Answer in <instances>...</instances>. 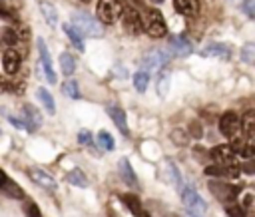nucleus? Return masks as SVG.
Returning a JSON list of instances; mask_svg holds the SVG:
<instances>
[{"mask_svg":"<svg viewBox=\"0 0 255 217\" xmlns=\"http://www.w3.org/2000/svg\"><path fill=\"white\" fill-rule=\"evenodd\" d=\"M241 58H243L245 64H253V60H255V46L253 44H245L243 50H241Z\"/></svg>","mask_w":255,"mask_h":217,"instance_id":"obj_38","label":"nucleus"},{"mask_svg":"<svg viewBox=\"0 0 255 217\" xmlns=\"http://www.w3.org/2000/svg\"><path fill=\"white\" fill-rule=\"evenodd\" d=\"M169 139H171L175 145L183 147V145H187V141H189V135H187V131H185V129H181V127H175V129H171V131H169Z\"/></svg>","mask_w":255,"mask_h":217,"instance_id":"obj_30","label":"nucleus"},{"mask_svg":"<svg viewBox=\"0 0 255 217\" xmlns=\"http://www.w3.org/2000/svg\"><path fill=\"white\" fill-rule=\"evenodd\" d=\"M167 169H169V173H171V179H173L175 187H177V189H181V185H183V179H181V173H179L177 165H175V163H171V161H167Z\"/></svg>","mask_w":255,"mask_h":217,"instance_id":"obj_37","label":"nucleus"},{"mask_svg":"<svg viewBox=\"0 0 255 217\" xmlns=\"http://www.w3.org/2000/svg\"><path fill=\"white\" fill-rule=\"evenodd\" d=\"M108 115L112 117V121L118 125V129H120L124 135L129 133V129H128V121H126V111H124L120 106H108Z\"/></svg>","mask_w":255,"mask_h":217,"instance_id":"obj_15","label":"nucleus"},{"mask_svg":"<svg viewBox=\"0 0 255 217\" xmlns=\"http://www.w3.org/2000/svg\"><path fill=\"white\" fill-rule=\"evenodd\" d=\"M62 94L68 96V98H72V100H78V98H80V90H78L76 80H66V82L62 84Z\"/></svg>","mask_w":255,"mask_h":217,"instance_id":"obj_31","label":"nucleus"},{"mask_svg":"<svg viewBox=\"0 0 255 217\" xmlns=\"http://www.w3.org/2000/svg\"><path fill=\"white\" fill-rule=\"evenodd\" d=\"M209 189L221 203H233L239 195V187L223 183V181H209Z\"/></svg>","mask_w":255,"mask_h":217,"instance_id":"obj_7","label":"nucleus"},{"mask_svg":"<svg viewBox=\"0 0 255 217\" xmlns=\"http://www.w3.org/2000/svg\"><path fill=\"white\" fill-rule=\"evenodd\" d=\"M20 119H22L26 131H36L42 125V115H40V111L32 104H24L22 106V117Z\"/></svg>","mask_w":255,"mask_h":217,"instance_id":"obj_9","label":"nucleus"},{"mask_svg":"<svg viewBox=\"0 0 255 217\" xmlns=\"http://www.w3.org/2000/svg\"><path fill=\"white\" fill-rule=\"evenodd\" d=\"M251 203H253V195H251V193H247V195L243 197L241 207H243V209H249V207H251Z\"/></svg>","mask_w":255,"mask_h":217,"instance_id":"obj_45","label":"nucleus"},{"mask_svg":"<svg viewBox=\"0 0 255 217\" xmlns=\"http://www.w3.org/2000/svg\"><path fill=\"white\" fill-rule=\"evenodd\" d=\"M201 56H215V58L227 60L231 58V48L227 44H209L207 48L201 50Z\"/></svg>","mask_w":255,"mask_h":217,"instance_id":"obj_18","label":"nucleus"},{"mask_svg":"<svg viewBox=\"0 0 255 217\" xmlns=\"http://www.w3.org/2000/svg\"><path fill=\"white\" fill-rule=\"evenodd\" d=\"M66 181L76 185V187H88V177L82 169H72L68 175H66Z\"/></svg>","mask_w":255,"mask_h":217,"instance_id":"obj_27","label":"nucleus"},{"mask_svg":"<svg viewBox=\"0 0 255 217\" xmlns=\"http://www.w3.org/2000/svg\"><path fill=\"white\" fill-rule=\"evenodd\" d=\"M2 40H4L8 46H16L18 40H20L16 28H4V32H2Z\"/></svg>","mask_w":255,"mask_h":217,"instance_id":"obj_33","label":"nucleus"},{"mask_svg":"<svg viewBox=\"0 0 255 217\" xmlns=\"http://www.w3.org/2000/svg\"><path fill=\"white\" fill-rule=\"evenodd\" d=\"M0 20H6V22H18V16L14 14V10L10 6H6L4 2H0Z\"/></svg>","mask_w":255,"mask_h":217,"instance_id":"obj_36","label":"nucleus"},{"mask_svg":"<svg viewBox=\"0 0 255 217\" xmlns=\"http://www.w3.org/2000/svg\"><path fill=\"white\" fill-rule=\"evenodd\" d=\"M62 30H64V32H66V36L72 40L74 48H78L80 52H84V50H86V46H84V36H82V34H80L72 24H68V22H66V24L62 26Z\"/></svg>","mask_w":255,"mask_h":217,"instance_id":"obj_20","label":"nucleus"},{"mask_svg":"<svg viewBox=\"0 0 255 217\" xmlns=\"http://www.w3.org/2000/svg\"><path fill=\"white\" fill-rule=\"evenodd\" d=\"M135 217H149V215H147V213H145V211H141V213H137V215H135Z\"/></svg>","mask_w":255,"mask_h":217,"instance_id":"obj_48","label":"nucleus"},{"mask_svg":"<svg viewBox=\"0 0 255 217\" xmlns=\"http://www.w3.org/2000/svg\"><path fill=\"white\" fill-rule=\"evenodd\" d=\"M209 157L211 159H215L217 163H233V159H235V151L225 143H221V145H215V147H211V151H209Z\"/></svg>","mask_w":255,"mask_h":217,"instance_id":"obj_14","label":"nucleus"},{"mask_svg":"<svg viewBox=\"0 0 255 217\" xmlns=\"http://www.w3.org/2000/svg\"><path fill=\"white\" fill-rule=\"evenodd\" d=\"M6 179H8V175H6V173H4L2 169H0V187H2L4 183H6Z\"/></svg>","mask_w":255,"mask_h":217,"instance_id":"obj_47","label":"nucleus"},{"mask_svg":"<svg viewBox=\"0 0 255 217\" xmlns=\"http://www.w3.org/2000/svg\"><path fill=\"white\" fill-rule=\"evenodd\" d=\"M20 66H22V56L16 52V48H8L4 52V56H2V68H4V72L10 74V76H14L20 70Z\"/></svg>","mask_w":255,"mask_h":217,"instance_id":"obj_12","label":"nucleus"},{"mask_svg":"<svg viewBox=\"0 0 255 217\" xmlns=\"http://www.w3.org/2000/svg\"><path fill=\"white\" fill-rule=\"evenodd\" d=\"M122 10H124L122 0H98L96 18H98L102 24H114L116 20H120Z\"/></svg>","mask_w":255,"mask_h":217,"instance_id":"obj_4","label":"nucleus"},{"mask_svg":"<svg viewBox=\"0 0 255 217\" xmlns=\"http://www.w3.org/2000/svg\"><path fill=\"white\" fill-rule=\"evenodd\" d=\"M36 96H38V100L42 102V106L46 108V111H48L50 115H54V113H56V102H54L52 94H50L46 88H38V90H36Z\"/></svg>","mask_w":255,"mask_h":217,"instance_id":"obj_22","label":"nucleus"},{"mask_svg":"<svg viewBox=\"0 0 255 217\" xmlns=\"http://www.w3.org/2000/svg\"><path fill=\"white\" fill-rule=\"evenodd\" d=\"M122 26L128 34L131 36H137L143 32V22H141V14L135 10V8H124L122 10Z\"/></svg>","mask_w":255,"mask_h":217,"instance_id":"obj_6","label":"nucleus"},{"mask_svg":"<svg viewBox=\"0 0 255 217\" xmlns=\"http://www.w3.org/2000/svg\"><path fill=\"white\" fill-rule=\"evenodd\" d=\"M72 26L82 34V36H88V38H102L104 36V26L102 22L88 14V12H74L72 14Z\"/></svg>","mask_w":255,"mask_h":217,"instance_id":"obj_1","label":"nucleus"},{"mask_svg":"<svg viewBox=\"0 0 255 217\" xmlns=\"http://www.w3.org/2000/svg\"><path fill=\"white\" fill-rule=\"evenodd\" d=\"M147 84H149V72L139 70V72L133 74V86H135V90H137L139 94H143V92L147 90Z\"/></svg>","mask_w":255,"mask_h":217,"instance_id":"obj_28","label":"nucleus"},{"mask_svg":"<svg viewBox=\"0 0 255 217\" xmlns=\"http://www.w3.org/2000/svg\"><path fill=\"white\" fill-rule=\"evenodd\" d=\"M193 50L191 42L183 36V34H175L169 38V52L171 56H189Z\"/></svg>","mask_w":255,"mask_h":217,"instance_id":"obj_11","label":"nucleus"},{"mask_svg":"<svg viewBox=\"0 0 255 217\" xmlns=\"http://www.w3.org/2000/svg\"><path fill=\"white\" fill-rule=\"evenodd\" d=\"M0 191H2V193H6V195H8V197H12V199H22V197H24L22 187H20L18 183H14L12 179H6V183L0 187Z\"/></svg>","mask_w":255,"mask_h":217,"instance_id":"obj_26","label":"nucleus"},{"mask_svg":"<svg viewBox=\"0 0 255 217\" xmlns=\"http://www.w3.org/2000/svg\"><path fill=\"white\" fill-rule=\"evenodd\" d=\"M26 173H28V177H30L32 181H36L38 185H42V187H46V189H56L54 177H52L50 173H46L44 169H40V167H30Z\"/></svg>","mask_w":255,"mask_h":217,"instance_id":"obj_13","label":"nucleus"},{"mask_svg":"<svg viewBox=\"0 0 255 217\" xmlns=\"http://www.w3.org/2000/svg\"><path fill=\"white\" fill-rule=\"evenodd\" d=\"M22 211H24V215L26 217H42V213H40V209H38V205L34 203V201H24V205H22Z\"/></svg>","mask_w":255,"mask_h":217,"instance_id":"obj_35","label":"nucleus"},{"mask_svg":"<svg viewBox=\"0 0 255 217\" xmlns=\"http://www.w3.org/2000/svg\"><path fill=\"white\" fill-rule=\"evenodd\" d=\"M16 92V86L8 80H0V94H14Z\"/></svg>","mask_w":255,"mask_h":217,"instance_id":"obj_43","label":"nucleus"},{"mask_svg":"<svg viewBox=\"0 0 255 217\" xmlns=\"http://www.w3.org/2000/svg\"><path fill=\"white\" fill-rule=\"evenodd\" d=\"M36 44H38L40 64H42V68H44V74H46V78H48L50 84H56V72H54V68H52V58H50V52H48V48H46V42H44L42 38H38Z\"/></svg>","mask_w":255,"mask_h":217,"instance_id":"obj_10","label":"nucleus"},{"mask_svg":"<svg viewBox=\"0 0 255 217\" xmlns=\"http://www.w3.org/2000/svg\"><path fill=\"white\" fill-rule=\"evenodd\" d=\"M151 2H155V4H161V2H163V0H151Z\"/></svg>","mask_w":255,"mask_h":217,"instance_id":"obj_49","label":"nucleus"},{"mask_svg":"<svg viewBox=\"0 0 255 217\" xmlns=\"http://www.w3.org/2000/svg\"><path fill=\"white\" fill-rule=\"evenodd\" d=\"M225 213H227V217H245V209H243L241 203H237V201L227 203V205H225Z\"/></svg>","mask_w":255,"mask_h":217,"instance_id":"obj_32","label":"nucleus"},{"mask_svg":"<svg viewBox=\"0 0 255 217\" xmlns=\"http://www.w3.org/2000/svg\"><path fill=\"white\" fill-rule=\"evenodd\" d=\"M82 2H90V0H82Z\"/></svg>","mask_w":255,"mask_h":217,"instance_id":"obj_50","label":"nucleus"},{"mask_svg":"<svg viewBox=\"0 0 255 217\" xmlns=\"http://www.w3.org/2000/svg\"><path fill=\"white\" fill-rule=\"evenodd\" d=\"M205 175L209 177H225V165L223 163H213L205 167Z\"/></svg>","mask_w":255,"mask_h":217,"instance_id":"obj_34","label":"nucleus"},{"mask_svg":"<svg viewBox=\"0 0 255 217\" xmlns=\"http://www.w3.org/2000/svg\"><path fill=\"white\" fill-rule=\"evenodd\" d=\"M40 10H42L44 20L48 22V26H50V28H56V24H58V12H56L54 4L44 0V2H40Z\"/></svg>","mask_w":255,"mask_h":217,"instance_id":"obj_21","label":"nucleus"},{"mask_svg":"<svg viewBox=\"0 0 255 217\" xmlns=\"http://www.w3.org/2000/svg\"><path fill=\"white\" fill-rule=\"evenodd\" d=\"M143 22V32L151 38H163L167 34V24H165V18L161 16L159 10H147L141 18Z\"/></svg>","mask_w":255,"mask_h":217,"instance_id":"obj_3","label":"nucleus"},{"mask_svg":"<svg viewBox=\"0 0 255 217\" xmlns=\"http://www.w3.org/2000/svg\"><path fill=\"white\" fill-rule=\"evenodd\" d=\"M173 8L179 14L191 18V16H195L199 12V0H173Z\"/></svg>","mask_w":255,"mask_h":217,"instance_id":"obj_17","label":"nucleus"},{"mask_svg":"<svg viewBox=\"0 0 255 217\" xmlns=\"http://www.w3.org/2000/svg\"><path fill=\"white\" fill-rule=\"evenodd\" d=\"M241 131L245 135L247 141H251L255 137V119H253V111H247L245 117L241 119ZM253 143V141H251Z\"/></svg>","mask_w":255,"mask_h":217,"instance_id":"obj_23","label":"nucleus"},{"mask_svg":"<svg viewBox=\"0 0 255 217\" xmlns=\"http://www.w3.org/2000/svg\"><path fill=\"white\" fill-rule=\"evenodd\" d=\"M241 8L245 10L247 18H253V16H255V0H245V2L241 4Z\"/></svg>","mask_w":255,"mask_h":217,"instance_id":"obj_42","label":"nucleus"},{"mask_svg":"<svg viewBox=\"0 0 255 217\" xmlns=\"http://www.w3.org/2000/svg\"><path fill=\"white\" fill-rule=\"evenodd\" d=\"M187 135H191V137L199 139V137L203 135V127H201V123H199V121H191V123H189V127H187Z\"/></svg>","mask_w":255,"mask_h":217,"instance_id":"obj_39","label":"nucleus"},{"mask_svg":"<svg viewBox=\"0 0 255 217\" xmlns=\"http://www.w3.org/2000/svg\"><path fill=\"white\" fill-rule=\"evenodd\" d=\"M223 165H225L227 177H239L241 175V165H237V163H223Z\"/></svg>","mask_w":255,"mask_h":217,"instance_id":"obj_40","label":"nucleus"},{"mask_svg":"<svg viewBox=\"0 0 255 217\" xmlns=\"http://www.w3.org/2000/svg\"><path fill=\"white\" fill-rule=\"evenodd\" d=\"M78 143L80 145H90L92 143V133L88 129H80L78 131Z\"/></svg>","mask_w":255,"mask_h":217,"instance_id":"obj_41","label":"nucleus"},{"mask_svg":"<svg viewBox=\"0 0 255 217\" xmlns=\"http://www.w3.org/2000/svg\"><path fill=\"white\" fill-rule=\"evenodd\" d=\"M169 58H171V52H169V50H165V48H155V50L147 52V54L141 58V66H143L145 72H149V70H159V68H163V66L169 62Z\"/></svg>","mask_w":255,"mask_h":217,"instance_id":"obj_5","label":"nucleus"},{"mask_svg":"<svg viewBox=\"0 0 255 217\" xmlns=\"http://www.w3.org/2000/svg\"><path fill=\"white\" fill-rule=\"evenodd\" d=\"M8 119H10V123H14V127H18V129H24V123H22V119H20V117H14V115H10Z\"/></svg>","mask_w":255,"mask_h":217,"instance_id":"obj_46","label":"nucleus"},{"mask_svg":"<svg viewBox=\"0 0 255 217\" xmlns=\"http://www.w3.org/2000/svg\"><path fill=\"white\" fill-rule=\"evenodd\" d=\"M179 193H181V199H183V203H185L187 215H189V217H203L207 205H205L203 197L197 193V189H195L193 185H189V183H183L181 189H179Z\"/></svg>","mask_w":255,"mask_h":217,"instance_id":"obj_2","label":"nucleus"},{"mask_svg":"<svg viewBox=\"0 0 255 217\" xmlns=\"http://www.w3.org/2000/svg\"><path fill=\"white\" fill-rule=\"evenodd\" d=\"M60 70L64 72V76H72L76 72V58L70 52L60 54Z\"/></svg>","mask_w":255,"mask_h":217,"instance_id":"obj_24","label":"nucleus"},{"mask_svg":"<svg viewBox=\"0 0 255 217\" xmlns=\"http://www.w3.org/2000/svg\"><path fill=\"white\" fill-rule=\"evenodd\" d=\"M245 159H253V153H255V149H253V143L251 141H247L243 147H241V151H239Z\"/></svg>","mask_w":255,"mask_h":217,"instance_id":"obj_44","label":"nucleus"},{"mask_svg":"<svg viewBox=\"0 0 255 217\" xmlns=\"http://www.w3.org/2000/svg\"><path fill=\"white\" fill-rule=\"evenodd\" d=\"M169 84H171V72L165 68V70H159V76L155 80V92L159 98H165L167 92H169Z\"/></svg>","mask_w":255,"mask_h":217,"instance_id":"obj_19","label":"nucleus"},{"mask_svg":"<svg viewBox=\"0 0 255 217\" xmlns=\"http://www.w3.org/2000/svg\"><path fill=\"white\" fill-rule=\"evenodd\" d=\"M219 131L225 137H235L241 131V117L235 111H225L219 117Z\"/></svg>","mask_w":255,"mask_h":217,"instance_id":"obj_8","label":"nucleus"},{"mask_svg":"<svg viewBox=\"0 0 255 217\" xmlns=\"http://www.w3.org/2000/svg\"><path fill=\"white\" fill-rule=\"evenodd\" d=\"M120 199H122V203L128 207V211H131L133 215L141 213V201H139L137 195H133V193H124Z\"/></svg>","mask_w":255,"mask_h":217,"instance_id":"obj_25","label":"nucleus"},{"mask_svg":"<svg viewBox=\"0 0 255 217\" xmlns=\"http://www.w3.org/2000/svg\"><path fill=\"white\" fill-rule=\"evenodd\" d=\"M96 141H98V145H100L102 149H106V151H114V149H116V141H114V137H112V135H110L106 129L98 131Z\"/></svg>","mask_w":255,"mask_h":217,"instance_id":"obj_29","label":"nucleus"},{"mask_svg":"<svg viewBox=\"0 0 255 217\" xmlns=\"http://www.w3.org/2000/svg\"><path fill=\"white\" fill-rule=\"evenodd\" d=\"M118 169H120V177H122V181H124V183H128L129 187H137V177H135V173H133L131 163H129L126 157H124V159H120Z\"/></svg>","mask_w":255,"mask_h":217,"instance_id":"obj_16","label":"nucleus"}]
</instances>
